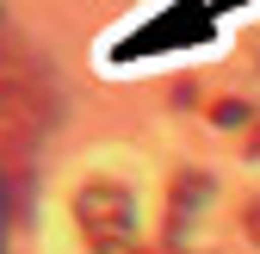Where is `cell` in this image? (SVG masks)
I'll return each instance as SVG.
<instances>
[{"label":"cell","mask_w":260,"mask_h":254,"mask_svg":"<svg viewBox=\"0 0 260 254\" xmlns=\"http://www.w3.org/2000/svg\"><path fill=\"white\" fill-rule=\"evenodd\" d=\"M75 224H81L93 254H130V242H137V199H130V186L87 180L75 193Z\"/></svg>","instance_id":"6da1fadb"},{"label":"cell","mask_w":260,"mask_h":254,"mask_svg":"<svg viewBox=\"0 0 260 254\" xmlns=\"http://www.w3.org/2000/svg\"><path fill=\"white\" fill-rule=\"evenodd\" d=\"M199 199H205V174H186L180 180V211H168V242H180V230H186V217L199 211Z\"/></svg>","instance_id":"7a4b0ae2"},{"label":"cell","mask_w":260,"mask_h":254,"mask_svg":"<svg viewBox=\"0 0 260 254\" xmlns=\"http://www.w3.org/2000/svg\"><path fill=\"white\" fill-rule=\"evenodd\" d=\"M242 230H248V242H254V248H260V199H254V205H248V211H242Z\"/></svg>","instance_id":"3957f363"},{"label":"cell","mask_w":260,"mask_h":254,"mask_svg":"<svg viewBox=\"0 0 260 254\" xmlns=\"http://www.w3.org/2000/svg\"><path fill=\"white\" fill-rule=\"evenodd\" d=\"M0 254H7V174H0Z\"/></svg>","instance_id":"277c9868"}]
</instances>
